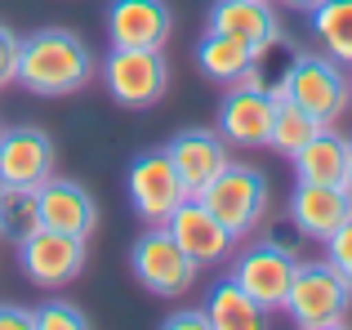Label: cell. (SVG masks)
Listing matches in <instances>:
<instances>
[{
    "label": "cell",
    "mask_w": 352,
    "mask_h": 330,
    "mask_svg": "<svg viewBox=\"0 0 352 330\" xmlns=\"http://www.w3.org/2000/svg\"><path fill=\"white\" fill-rule=\"evenodd\" d=\"M98 63L94 50L80 41L72 27H41V32L18 41V76L14 85H23L36 98H67L94 80Z\"/></svg>",
    "instance_id": "1"
},
{
    "label": "cell",
    "mask_w": 352,
    "mask_h": 330,
    "mask_svg": "<svg viewBox=\"0 0 352 330\" xmlns=\"http://www.w3.org/2000/svg\"><path fill=\"white\" fill-rule=\"evenodd\" d=\"M267 94L299 103L317 125H335L352 103L348 72H344V63H335L330 54H294L290 67L276 80H267Z\"/></svg>",
    "instance_id": "2"
},
{
    "label": "cell",
    "mask_w": 352,
    "mask_h": 330,
    "mask_svg": "<svg viewBox=\"0 0 352 330\" xmlns=\"http://www.w3.org/2000/svg\"><path fill=\"white\" fill-rule=\"evenodd\" d=\"M348 308H352V281L344 272L330 259H299L281 313L299 330H335L348 326Z\"/></svg>",
    "instance_id": "3"
},
{
    "label": "cell",
    "mask_w": 352,
    "mask_h": 330,
    "mask_svg": "<svg viewBox=\"0 0 352 330\" xmlns=\"http://www.w3.org/2000/svg\"><path fill=\"white\" fill-rule=\"evenodd\" d=\"M267 197H272V192H267L263 170L241 165V161H228L223 170L197 192V201L236 236V241H245V236L267 219Z\"/></svg>",
    "instance_id": "4"
},
{
    "label": "cell",
    "mask_w": 352,
    "mask_h": 330,
    "mask_svg": "<svg viewBox=\"0 0 352 330\" xmlns=\"http://www.w3.org/2000/svg\"><path fill=\"white\" fill-rule=\"evenodd\" d=\"M129 268H134L138 286L156 299H179L192 290V281L201 277V268L183 254V245L165 232L161 223H147L138 232L134 250H129Z\"/></svg>",
    "instance_id": "5"
},
{
    "label": "cell",
    "mask_w": 352,
    "mask_h": 330,
    "mask_svg": "<svg viewBox=\"0 0 352 330\" xmlns=\"http://www.w3.org/2000/svg\"><path fill=\"white\" fill-rule=\"evenodd\" d=\"M103 89L112 94V103L120 107H156L170 94V63L165 50H120L112 45V54L103 58Z\"/></svg>",
    "instance_id": "6"
},
{
    "label": "cell",
    "mask_w": 352,
    "mask_h": 330,
    "mask_svg": "<svg viewBox=\"0 0 352 330\" xmlns=\"http://www.w3.org/2000/svg\"><path fill=\"white\" fill-rule=\"evenodd\" d=\"M294 268H299V254L281 241H254L232 250V272L228 277L254 299L263 313H281L285 290L294 281Z\"/></svg>",
    "instance_id": "7"
},
{
    "label": "cell",
    "mask_w": 352,
    "mask_h": 330,
    "mask_svg": "<svg viewBox=\"0 0 352 330\" xmlns=\"http://www.w3.org/2000/svg\"><path fill=\"white\" fill-rule=\"evenodd\" d=\"M125 188H129V206H134V214L143 219V223H165V219L192 197V192L183 188V179H179V170H174V161H170L165 148L143 152V157L129 161Z\"/></svg>",
    "instance_id": "8"
},
{
    "label": "cell",
    "mask_w": 352,
    "mask_h": 330,
    "mask_svg": "<svg viewBox=\"0 0 352 330\" xmlns=\"http://www.w3.org/2000/svg\"><path fill=\"white\" fill-rule=\"evenodd\" d=\"M85 236H67V232H54V228H36L32 236L18 241V268L32 286L41 290H58L67 281L80 277L85 268Z\"/></svg>",
    "instance_id": "9"
},
{
    "label": "cell",
    "mask_w": 352,
    "mask_h": 330,
    "mask_svg": "<svg viewBox=\"0 0 352 330\" xmlns=\"http://www.w3.org/2000/svg\"><path fill=\"white\" fill-rule=\"evenodd\" d=\"M276 116V98L258 80H236L228 85L223 103H219V125L214 130L228 139V148H267Z\"/></svg>",
    "instance_id": "10"
},
{
    "label": "cell",
    "mask_w": 352,
    "mask_h": 330,
    "mask_svg": "<svg viewBox=\"0 0 352 330\" xmlns=\"http://www.w3.org/2000/svg\"><path fill=\"white\" fill-rule=\"evenodd\" d=\"M161 228L183 245V254H188L197 268H219V263H228V259H232V250H236V236L228 232V228L219 223V219L210 214L197 197L183 201V206L174 210Z\"/></svg>",
    "instance_id": "11"
},
{
    "label": "cell",
    "mask_w": 352,
    "mask_h": 330,
    "mask_svg": "<svg viewBox=\"0 0 352 330\" xmlns=\"http://www.w3.org/2000/svg\"><path fill=\"white\" fill-rule=\"evenodd\" d=\"M50 174H58V152H54L50 134L36 130V125L0 130V183L41 188Z\"/></svg>",
    "instance_id": "12"
},
{
    "label": "cell",
    "mask_w": 352,
    "mask_h": 330,
    "mask_svg": "<svg viewBox=\"0 0 352 330\" xmlns=\"http://www.w3.org/2000/svg\"><path fill=\"white\" fill-rule=\"evenodd\" d=\"M36 206H41V228H54V232H67V236H85V241L98 232V201L76 179L50 174L36 188Z\"/></svg>",
    "instance_id": "13"
},
{
    "label": "cell",
    "mask_w": 352,
    "mask_h": 330,
    "mask_svg": "<svg viewBox=\"0 0 352 330\" xmlns=\"http://www.w3.org/2000/svg\"><path fill=\"white\" fill-rule=\"evenodd\" d=\"M174 36V9L165 0H112L107 5V41L120 50H165Z\"/></svg>",
    "instance_id": "14"
},
{
    "label": "cell",
    "mask_w": 352,
    "mask_h": 330,
    "mask_svg": "<svg viewBox=\"0 0 352 330\" xmlns=\"http://www.w3.org/2000/svg\"><path fill=\"white\" fill-rule=\"evenodd\" d=\"M344 219H352V188L348 183H294L290 192V223L308 241H326Z\"/></svg>",
    "instance_id": "15"
},
{
    "label": "cell",
    "mask_w": 352,
    "mask_h": 330,
    "mask_svg": "<svg viewBox=\"0 0 352 330\" xmlns=\"http://www.w3.org/2000/svg\"><path fill=\"white\" fill-rule=\"evenodd\" d=\"M210 27L241 41L254 58H263V54L281 41V23H276L272 0H214Z\"/></svg>",
    "instance_id": "16"
},
{
    "label": "cell",
    "mask_w": 352,
    "mask_h": 330,
    "mask_svg": "<svg viewBox=\"0 0 352 330\" xmlns=\"http://www.w3.org/2000/svg\"><path fill=\"white\" fill-rule=\"evenodd\" d=\"M165 152H170L174 170H179L183 188H188L192 197H197V192L232 161V148H228L223 134L219 130H201V125L197 130H179L170 143H165Z\"/></svg>",
    "instance_id": "17"
},
{
    "label": "cell",
    "mask_w": 352,
    "mask_h": 330,
    "mask_svg": "<svg viewBox=\"0 0 352 330\" xmlns=\"http://www.w3.org/2000/svg\"><path fill=\"white\" fill-rule=\"evenodd\" d=\"M290 165H294V179L303 183H348V139L335 125H321L290 157Z\"/></svg>",
    "instance_id": "18"
},
{
    "label": "cell",
    "mask_w": 352,
    "mask_h": 330,
    "mask_svg": "<svg viewBox=\"0 0 352 330\" xmlns=\"http://www.w3.org/2000/svg\"><path fill=\"white\" fill-rule=\"evenodd\" d=\"M250 67H254V54H250L241 41H232V36H223V32L210 27V32L197 41V72L206 80H214V85H223V89L236 85Z\"/></svg>",
    "instance_id": "19"
},
{
    "label": "cell",
    "mask_w": 352,
    "mask_h": 330,
    "mask_svg": "<svg viewBox=\"0 0 352 330\" xmlns=\"http://www.w3.org/2000/svg\"><path fill=\"white\" fill-rule=\"evenodd\" d=\"M206 317H210V330H258L267 322V313L232 277L214 281V290H210V299H206Z\"/></svg>",
    "instance_id": "20"
},
{
    "label": "cell",
    "mask_w": 352,
    "mask_h": 330,
    "mask_svg": "<svg viewBox=\"0 0 352 330\" xmlns=\"http://www.w3.org/2000/svg\"><path fill=\"white\" fill-rule=\"evenodd\" d=\"M308 18H312V36H317L321 54L352 67V0H321Z\"/></svg>",
    "instance_id": "21"
},
{
    "label": "cell",
    "mask_w": 352,
    "mask_h": 330,
    "mask_svg": "<svg viewBox=\"0 0 352 330\" xmlns=\"http://www.w3.org/2000/svg\"><path fill=\"white\" fill-rule=\"evenodd\" d=\"M41 228V206H36V188H14L0 183V241H23Z\"/></svg>",
    "instance_id": "22"
},
{
    "label": "cell",
    "mask_w": 352,
    "mask_h": 330,
    "mask_svg": "<svg viewBox=\"0 0 352 330\" xmlns=\"http://www.w3.org/2000/svg\"><path fill=\"white\" fill-rule=\"evenodd\" d=\"M317 130H321V125L312 121V116L303 112L299 103H290V98H276V116H272V134H267V148L281 152V157H294V152H299Z\"/></svg>",
    "instance_id": "23"
},
{
    "label": "cell",
    "mask_w": 352,
    "mask_h": 330,
    "mask_svg": "<svg viewBox=\"0 0 352 330\" xmlns=\"http://www.w3.org/2000/svg\"><path fill=\"white\" fill-rule=\"evenodd\" d=\"M32 322H36V330H85L89 317L80 308L63 304V299H45L41 308H32Z\"/></svg>",
    "instance_id": "24"
},
{
    "label": "cell",
    "mask_w": 352,
    "mask_h": 330,
    "mask_svg": "<svg viewBox=\"0 0 352 330\" xmlns=\"http://www.w3.org/2000/svg\"><path fill=\"white\" fill-rule=\"evenodd\" d=\"M321 245H326V259H330V263H335V268L352 281V219H344V223H339V228H335V232H330Z\"/></svg>",
    "instance_id": "25"
},
{
    "label": "cell",
    "mask_w": 352,
    "mask_h": 330,
    "mask_svg": "<svg viewBox=\"0 0 352 330\" xmlns=\"http://www.w3.org/2000/svg\"><path fill=\"white\" fill-rule=\"evenodd\" d=\"M18 41H23V36H18L14 27L0 23V94H5V89L14 85V76H18Z\"/></svg>",
    "instance_id": "26"
},
{
    "label": "cell",
    "mask_w": 352,
    "mask_h": 330,
    "mask_svg": "<svg viewBox=\"0 0 352 330\" xmlns=\"http://www.w3.org/2000/svg\"><path fill=\"white\" fill-rule=\"evenodd\" d=\"M161 326L165 330H210V317H206V308H179V313H170Z\"/></svg>",
    "instance_id": "27"
},
{
    "label": "cell",
    "mask_w": 352,
    "mask_h": 330,
    "mask_svg": "<svg viewBox=\"0 0 352 330\" xmlns=\"http://www.w3.org/2000/svg\"><path fill=\"white\" fill-rule=\"evenodd\" d=\"M0 330H36V322H32V308L0 304Z\"/></svg>",
    "instance_id": "28"
},
{
    "label": "cell",
    "mask_w": 352,
    "mask_h": 330,
    "mask_svg": "<svg viewBox=\"0 0 352 330\" xmlns=\"http://www.w3.org/2000/svg\"><path fill=\"white\" fill-rule=\"evenodd\" d=\"M281 5H285V9H299V14H312L321 0H281Z\"/></svg>",
    "instance_id": "29"
},
{
    "label": "cell",
    "mask_w": 352,
    "mask_h": 330,
    "mask_svg": "<svg viewBox=\"0 0 352 330\" xmlns=\"http://www.w3.org/2000/svg\"><path fill=\"white\" fill-rule=\"evenodd\" d=\"M348 188H352V139H348Z\"/></svg>",
    "instance_id": "30"
},
{
    "label": "cell",
    "mask_w": 352,
    "mask_h": 330,
    "mask_svg": "<svg viewBox=\"0 0 352 330\" xmlns=\"http://www.w3.org/2000/svg\"><path fill=\"white\" fill-rule=\"evenodd\" d=\"M348 85H352V76H348Z\"/></svg>",
    "instance_id": "31"
}]
</instances>
